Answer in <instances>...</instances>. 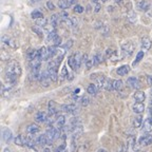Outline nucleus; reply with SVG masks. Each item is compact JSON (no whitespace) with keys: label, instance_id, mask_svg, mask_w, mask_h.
<instances>
[{"label":"nucleus","instance_id":"nucleus-1","mask_svg":"<svg viewBox=\"0 0 152 152\" xmlns=\"http://www.w3.org/2000/svg\"><path fill=\"white\" fill-rule=\"evenodd\" d=\"M21 66L15 60L10 61V64L7 66V72H5V79L7 83L14 86L16 83L17 79L21 75Z\"/></svg>","mask_w":152,"mask_h":152},{"label":"nucleus","instance_id":"nucleus-2","mask_svg":"<svg viewBox=\"0 0 152 152\" xmlns=\"http://www.w3.org/2000/svg\"><path fill=\"white\" fill-rule=\"evenodd\" d=\"M47 136L48 145H52V142L54 140H58L61 135V129H55V128H49L47 132L45 133Z\"/></svg>","mask_w":152,"mask_h":152},{"label":"nucleus","instance_id":"nucleus-3","mask_svg":"<svg viewBox=\"0 0 152 152\" xmlns=\"http://www.w3.org/2000/svg\"><path fill=\"white\" fill-rule=\"evenodd\" d=\"M134 52V45L131 41H126L121 45V53L124 57H129Z\"/></svg>","mask_w":152,"mask_h":152},{"label":"nucleus","instance_id":"nucleus-4","mask_svg":"<svg viewBox=\"0 0 152 152\" xmlns=\"http://www.w3.org/2000/svg\"><path fill=\"white\" fill-rule=\"evenodd\" d=\"M48 108H49V113H50L51 116H56L58 115V112L59 110H61V108L56 104V102L54 100H50L49 104H48Z\"/></svg>","mask_w":152,"mask_h":152},{"label":"nucleus","instance_id":"nucleus-5","mask_svg":"<svg viewBox=\"0 0 152 152\" xmlns=\"http://www.w3.org/2000/svg\"><path fill=\"white\" fill-rule=\"evenodd\" d=\"M91 78L94 79L95 85L98 88V90L104 87V83H106V77L104 75H98V74H94V75H91Z\"/></svg>","mask_w":152,"mask_h":152},{"label":"nucleus","instance_id":"nucleus-6","mask_svg":"<svg viewBox=\"0 0 152 152\" xmlns=\"http://www.w3.org/2000/svg\"><path fill=\"white\" fill-rule=\"evenodd\" d=\"M39 81H40V83L43 86V87H49V86L51 85L52 80H51V78H50V75H49L48 70L41 72L40 77H39Z\"/></svg>","mask_w":152,"mask_h":152},{"label":"nucleus","instance_id":"nucleus-7","mask_svg":"<svg viewBox=\"0 0 152 152\" xmlns=\"http://www.w3.org/2000/svg\"><path fill=\"white\" fill-rule=\"evenodd\" d=\"M127 83L130 86L131 88L135 89V90H140V87H142V85H140V81L138 80L136 77H129V78L127 79Z\"/></svg>","mask_w":152,"mask_h":152},{"label":"nucleus","instance_id":"nucleus-8","mask_svg":"<svg viewBox=\"0 0 152 152\" xmlns=\"http://www.w3.org/2000/svg\"><path fill=\"white\" fill-rule=\"evenodd\" d=\"M138 144H140V146H142V147H146V146L152 145V135L147 134V135L142 136V137L138 140Z\"/></svg>","mask_w":152,"mask_h":152},{"label":"nucleus","instance_id":"nucleus-9","mask_svg":"<svg viewBox=\"0 0 152 152\" xmlns=\"http://www.w3.org/2000/svg\"><path fill=\"white\" fill-rule=\"evenodd\" d=\"M38 57L39 59L42 61V60H49L50 59V56H49V51H48V48L42 47L38 50Z\"/></svg>","mask_w":152,"mask_h":152},{"label":"nucleus","instance_id":"nucleus-10","mask_svg":"<svg viewBox=\"0 0 152 152\" xmlns=\"http://www.w3.org/2000/svg\"><path fill=\"white\" fill-rule=\"evenodd\" d=\"M142 130L144 132H151L152 131V117H149V118H146L142 123Z\"/></svg>","mask_w":152,"mask_h":152},{"label":"nucleus","instance_id":"nucleus-11","mask_svg":"<svg viewBox=\"0 0 152 152\" xmlns=\"http://www.w3.org/2000/svg\"><path fill=\"white\" fill-rule=\"evenodd\" d=\"M1 40H2V42L4 43V45H7V47L13 48V49H16L17 48V45H16V42H15V40L12 39L11 37H9V36H7V35L2 36Z\"/></svg>","mask_w":152,"mask_h":152},{"label":"nucleus","instance_id":"nucleus-12","mask_svg":"<svg viewBox=\"0 0 152 152\" xmlns=\"http://www.w3.org/2000/svg\"><path fill=\"white\" fill-rule=\"evenodd\" d=\"M2 138L4 140V142L9 144V142H12V138H13V133L12 131L10 130V129H3L2 130Z\"/></svg>","mask_w":152,"mask_h":152},{"label":"nucleus","instance_id":"nucleus-13","mask_svg":"<svg viewBox=\"0 0 152 152\" xmlns=\"http://www.w3.org/2000/svg\"><path fill=\"white\" fill-rule=\"evenodd\" d=\"M61 110L66 113H70V114H74L77 112V107H76L75 104H62Z\"/></svg>","mask_w":152,"mask_h":152},{"label":"nucleus","instance_id":"nucleus-14","mask_svg":"<svg viewBox=\"0 0 152 152\" xmlns=\"http://www.w3.org/2000/svg\"><path fill=\"white\" fill-rule=\"evenodd\" d=\"M133 97H134L135 102H144L146 99V94L142 91H136L133 95Z\"/></svg>","mask_w":152,"mask_h":152},{"label":"nucleus","instance_id":"nucleus-15","mask_svg":"<svg viewBox=\"0 0 152 152\" xmlns=\"http://www.w3.org/2000/svg\"><path fill=\"white\" fill-rule=\"evenodd\" d=\"M26 131H28V134H37L39 131H40V127L36 125V124H31V125H28V128H26Z\"/></svg>","mask_w":152,"mask_h":152},{"label":"nucleus","instance_id":"nucleus-16","mask_svg":"<svg viewBox=\"0 0 152 152\" xmlns=\"http://www.w3.org/2000/svg\"><path fill=\"white\" fill-rule=\"evenodd\" d=\"M132 110L135 112L136 114H140L145 111V104H142V102H135V104H133Z\"/></svg>","mask_w":152,"mask_h":152},{"label":"nucleus","instance_id":"nucleus-17","mask_svg":"<svg viewBox=\"0 0 152 152\" xmlns=\"http://www.w3.org/2000/svg\"><path fill=\"white\" fill-rule=\"evenodd\" d=\"M48 117L47 114H45V112L43 111H40V112H37L35 115V121H38V123H45V121H48Z\"/></svg>","mask_w":152,"mask_h":152},{"label":"nucleus","instance_id":"nucleus-18","mask_svg":"<svg viewBox=\"0 0 152 152\" xmlns=\"http://www.w3.org/2000/svg\"><path fill=\"white\" fill-rule=\"evenodd\" d=\"M116 72H117V74H118V75L125 76V75H127L129 72H130V66H129L128 64H124V66H119Z\"/></svg>","mask_w":152,"mask_h":152},{"label":"nucleus","instance_id":"nucleus-19","mask_svg":"<svg viewBox=\"0 0 152 152\" xmlns=\"http://www.w3.org/2000/svg\"><path fill=\"white\" fill-rule=\"evenodd\" d=\"M50 78L53 83H56L58 80V69H48Z\"/></svg>","mask_w":152,"mask_h":152},{"label":"nucleus","instance_id":"nucleus-20","mask_svg":"<svg viewBox=\"0 0 152 152\" xmlns=\"http://www.w3.org/2000/svg\"><path fill=\"white\" fill-rule=\"evenodd\" d=\"M151 40H150V38L149 37H144L142 39V50H145V51H148L151 48Z\"/></svg>","mask_w":152,"mask_h":152},{"label":"nucleus","instance_id":"nucleus-21","mask_svg":"<svg viewBox=\"0 0 152 152\" xmlns=\"http://www.w3.org/2000/svg\"><path fill=\"white\" fill-rule=\"evenodd\" d=\"M74 57H75V64H76V70H78L81 66V62H83V55H81V53L77 52L76 54H74Z\"/></svg>","mask_w":152,"mask_h":152},{"label":"nucleus","instance_id":"nucleus-22","mask_svg":"<svg viewBox=\"0 0 152 152\" xmlns=\"http://www.w3.org/2000/svg\"><path fill=\"white\" fill-rule=\"evenodd\" d=\"M55 123H56V125H57V127H58V128L62 129L64 127V125H66V117H64V115H59V116L56 118Z\"/></svg>","mask_w":152,"mask_h":152},{"label":"nucleus","instance_id":"nucleus-23","mask_svg":"<svg viewBox=\"0 0 152 152\" xmlns=\"http://www.w3.org/2000/svg\"><path fill=\"white\" fill-rule=\"evenodd\" d=\"M26 55H28V58L30 61H31V60L36 59V58H39V57H38V51L35 50V49H31V50H28V52Z\"/></svg>","mask_w":152,"mask_h":152},{"label":"nucleus","instance_id":"nucleus-24","mask_svg":"<svg viewBox=\"0 0 152 152\" xmlns=\"http://www.w3.org/2000/svg\"><path fill=\"white\" fill-rule=\"evenodd\" d=\"M149 2L148 1H146V0H142V1H140V2L137 3V7L140 10V11H148L149 10Z\"/></svg>","mask_w":152,"mask_h":152},{"label":"nucleus","instance_id":"nucleus-25","mask_svg":"<svg viewBox=\"0 0 152 152\" xmlns=\"http://www.w3.org/2000/svg\"><path fill=\"white\" fill-rule=\"evenodd\" d=\"M87 92H88L90 95H95V94H97L98 88L96 87L95 83H91V85L88 86V88H87Z\"/></svg>","mask_w":152,"mask_h":152},{"label":"nucleus","instance_id":"nucleus-26","mask_svg":"<svg viewBox=\"0 0 152 152\" xmlns=\"http://www.w3.org/2000/svg\"><path fill=\"white\" fill-rule=\"evenodd\" d=\"M142 123H144V121H142V117L140 115L135 116L133 119V127L134 128H140V127L142 126Z\"/></svg>","mask_w":152,"mask_h":152},{"label":"nucleus","instance_id":"nucleus-27","mask_svg":"<svg viewBox=\"0 0 152 152\" xmlns=\"http://www.w3.org/2000/svg\"><path fill=\"white\" fill-rule=\"evenodd\" d=\"M93 61H94V66H97V64H102L104 61V57L100 53H97L96 55L93 56Z\"/></svg>","mask_w":152,"mask_h":152},{"label":"nucleus","instance_id":"nucleus-28","mask_svg":"<svg viewBox=\"0 0 152 152\" xmlns=\"http://www.w3.org/2000/svg\"><path fill=\"white\" fill-rule=\"evenodd\" d=\"M124 87V83L121 79H116V80H113V89L116 91L121 90Z\"/></svg>","mask_w":152,"mask_h":152},{"label":"nucleus","instance_id":"nucleus-29","mask_svg":"<svg viewBox=\"0 0 152 152\" xmlns=\"http://www.w3.org/2000/svg\"><path fill=\"white\" fill-rule=\"evenodd\" d=\"M37 142H38V145H40V146L48 145V140H47V136H45V134H41V135L38 137Z\"/></svg>","mask_w":152,"mask_h":152},{"label":"nucleus","instance_id":"nucleus-30","mask_svg":"<svg viewBox=\"0 0 152 152\" xmlns=\"http://www.w3.org/2000/svg\"><path fill=\"white\" fill-rule=\"evenodd\" d=\"M58 16H59L58 14H55V15H53V16L51 17V26H52L54 28H56L57 24H58V21H59V18H58Z\"/></svg>","mask_w":152,"mask_h":152},{"label":"nucleus","instance_id":"nucleus-31","mask_svg":"<svg viewBox=\"0 0 152 152\" xmlns=\"http://www.w3.org/2000/svg\"><path fill=\"white\" fill-rule=\"evenodd\" d=\"M104 89L107 91H112L114 90L113 89V80H111V79H106V83H104Z\"/></svg>","mask_w":152,"mask_h":152},{"label":"nucleus","instance_id":"nucleus-32","mask_svg":"<svg viewBox=\"0 0 152 152\" xmlns=\"http://www.w3.org/2000/svg\"><path fill=\"white\" fill-rule=\"evenodd\" d=\"M68 64H69L70 68L73 70H76V64H75V57L74 55H71L69 57V59H68Z\"/></svg>","mask_w":152,"mask_h":152},{"label":"nucleus","instance_id":"nucleus-33","mask_svg":"<svg viewBox=\"0 0 152 152\" xmlns=\"http://www.w3.org/2000/svg\"><path fill=\"white\" fill-rule=\"evenodd\" d=\"M31 16H32V18L36 19V20L41 19V18H45V17H43V14L41 12H39V11H34V12H32Z\"/></svg>","mask_w":152,"mask_h":152},{"label":"nucleus","instance_id":"nucleus-34","mask_svg":"<svg viewBox=\"0 0 152 152\" xmlns=\"http://www.w3.org/2000/svg\"><path fill=\"white\" fill-rule=\"evenodd\" d=\"M68 75H69V72L66 70V66H62V70L60 72V80H64V79L68 78Z\"/></svg>","mask_w":152,"mask_h":152},{"label":"nucleus","instance_id":"nucleus-35","mask_svg":"<svg viewBox=\"0 0 152 152\" xmlns=\"http://www.w3.org/2000/svg\"><path fill=\"white\" fill-rule=\"evenodd\" d=\"M142 57H144V52H142V51H140V52H138L137 55H136L135 60L133 61V66H135L136 64H138V62H140V60L142 59Z\"/></svg>","mask_w":152,"mask_h":152},{"label":"nucleus","instance_id":"nucleus-36","mask_svg":"<svg viewBox=\"0 0 152 152\" xmlns=\"http://www.w3.org/2000/svg\"><path fill=\"white\" fill-rule=\"evenodd\" d=\"M58 7H59L61 10H66L69 7V5H68L66 0H59V1H58Z\"/></svg>","mask_w":152,"mask_h":152},{"label":"nucleus","instance_id":"nucleus-37","mask_svg":"<svg viewBox=\"0 0 152 152\" xmlns=\"http://www.w3.org/2000/svg\"><path fill=\"white\" fill-rule=\"evenodd\" d=\"M60 43H61V37L57 35L56 37L54 38V40L52 41V45H54V47H58V45H60Z\"/></svg>","mask_w":152,"mask_h":152},{"label":"nucleus","instance_id":"nucleus-38","mask_svg":"<svg viewBox=\"0 0 152 152\" xmlns=\"http://www.w3.org/2000/svg\"><path fill=\"white\" fill-rule=\"evenodd\" d=\"M32 30H33V31L35 32V33L37 34L38 36H39V37H42V31H41L40 28H39L38 26H33V28H32Z\"/></svg>","mask_w":152,"mask_h":152},{"label":"nucleus","instance_id":"nucleus-39","mask_svg":"<svg viewBox=\"0 0 152 152\" xmlns=\"http://www.w3.org/2000/svg\"><path fill=\"white\" fill-rule=\"evenodd\" d=\"M37 26H47V19L41 18L37 20Z\"/></svg>","mask_w":152,"mask_h":152},{"label":"nucleus","instance_id":"nucleus-40","mask_svg":"<svg viewBox=\"0 0 152 152\" xmlns=\"http://www.w3.org/2000/svg\"><path fill=\"white\" fill-rule=\"evenodd\" d=\"M74 12L77 13V14H81V13L83 12V7L79 4H76L75 7H74Z\"/></svg>","mask_w":152,"mask_h":152},{"label":"nucleus","instance_id":"nucleus-41","mask_svg":"<svg viewBox=\"0 0 152 152\" xmlns=\"http://www.w3.org/2000/svg\"><path fill=\"white\" fill-rule=\"evenodd\" d=\"M64 149H66V142H62L61 145L58 146V147L56 148V150H55V152H64Z\"/></svg>","mask_w":152,"mask_h":152},{"label":"nucleus","instance_id":"nucleus-42","mask_svg":"<svg viewBox=\"0 0 152 152\" xmlns=\"http://www.w3.org/2000/svg\"><path fill=\"white\" fill-rule=\"evenodd\" d=\"M93 66H94V61H93V58H92V59H89L88 61L86 62V68H87V70H90Z\"/></svg>","mask_w":152,"mask_h":152},{"label":"nucleus","instance_id":"nucleus-43","mask_svg":"<svg viewBox=\"0 0 152 152\" xmlns=\"http://www.w3.org/2000/svg\"><path fill=\"white\" fill-rule=\"evenodd\" d=\"M80 102H81V104L83 106H87V104H89V98L88 97H81V99H80Z\"/></svg>","mask_w":152,"mask_h":152},{"label":"nucleus","instance_id":"nucleus-44","mask_svg":"<svg viewBox=\"0 0 152 152\" xmlns=\"http://www.w3.org/2000/svg\"><path fill=\"white\" fill-rule=\"evenodd\" d=\"M66 2H68V5L70 7H72L73 4H77V0H66Z\"/></svg>","mask_w":152,"mask_h":152},{"label":"nucleus","instance_id":"nucleus-45","mask_svg":"<svg viewBox=\"0 0 152 152\" xmlns=\"http://www.w3.org/2000/svg\"><path fill=\"white\" fill-rule=\"evenodd\" d=\"M47 7H48V9H49V10H54L55 9V5L53 4L52 1H48V2H47Z\"/></svg>","mask_w":152,"mask_h":152},{"label":"nucleus","instance_id":"nucleus-46","mask_svg":"<svg viewBox=\"0 0 152 152\" xmlns=\"http://www.w3.org/2000/svg\"><path fill=\"white\" fill-rule=\"evenodd\" d=\"M72 45H73V40H69L68 41V42L66 43V45H64V49H70V48L72 47Z\"/></svg>","mask_w":152,"mask_h":152},{"label":"nucleus","instance_id":"nucleus-47","mask_svg":"<svg viewBox=\"0 0 152 152\" xmlns=\"http://www.w3.org/2000/svg\"><path fill=\"white\" fill-rule=\"evenodd\" d=\"M147 83H148V86H152V76H150V75L147 76Z\"/></svg>","mask_w":152,"mask_h":152},{"label":"nucleus","instance_id":"nucleus-48","mask_svg":"<svg viewBox=\"0 0 152 152\" xmlns=\"http://www.w3.org/2000/svg\"><path fill=\"white\" fill-rule=\"evenodd\" d=\"M112 54H113V53H112V50H110V49H108L107 52H106V56H107L108 58H111Z\"/></svg>","mask_w":152,"mask_h":152},{"label":"nucleus","instance_id":"nucleus-49","mask_svg":"<svg viewBox=\"0 0 152 152\" xmlns=\"http://www.w3.org/2000/svg\"><path fill=\"white\" fill-rule=\"evenodd\" d=\"M99 10H100V4L96 3V4H95V7H94V12L95 13H98V12H99Z\"/></svg>","mask_w":152,"mask_h":152},{"label":"nucleus","instance_id":"nucleus-50","mask_svg":"<svg viewBox=\"0 0 152 152\" xmlns=\"http://www.w3.org/2000/svg\"><path fill=\"white\" fill-rule=\"evenodd\" d=\"M115 2L117 3V4H119V5H121L124 3V0H115Z\"/></svg>","mask_w":152,"mask_h":152},{"label":"nucleus","instance_id":"nucleus-51","mask_svg":"<svg viewBox=\"0 0 152 152\" xmlns=\"http://www.w3.org/2000/svg\"><path fill=\"white\" fill-rule=\"evenodd\" d=\"M79 91H80V89H76V90L75 91H74V94H78V93H79Z\"/></svg>","mask_w":152,"mask_h":152},{"label":"nucleus","instance_id":"nucleus-52","mask_svg":"<svg viewBox=\"0 0 152 152\" xmlns=\"http://www.w3.org/2000/svg\"><path fill=\"white\" fill-rule=\"evenodd\" d=\"M43 152H51V150L49 149V148H45V149H43Z\"/></svg>","mask_w":152,"mask_h":152},{"label":"nucleus","instance_id":"nucleus-53","mask_svg":"<svg viewBox=\"0 0 152 152\" xmlns=\"http://www.w3.org/2000/svg\"><path fill=\"white\" fill-rule=\"evenodd\" d=\"M149 114H150V116H152V107L149 108Z\"/></svg>","mask_w":152,"mask_h":152},{"label":"nucleus","instance_id":"nucleus-54","mask_svg":"<svg viewBox=\"0 0 152 152\" xmlns=\"http://www.w3.org/2000/svg\"><path fill=\"white\" fill-rule=\"evenodd\" d=\"M4 152H12V151H11V149H9V148H5Z\"/></svg>","mask_w":152,"mask_h":152},{"label":"nucleus","instance_id":"nucleus-55","mask_svg":"<svg viewBox=\"0 0 152 152\" xmlns=\"http://www.w3.org/2000/svg\"><path fill=\"white\" fill-rule=\"evenodd\" d=\"M97 152H107V150H104V149H99Z\"/></svg>","mask_w":152,"mask_h":152},{"label":"nucleus","instance_id":"nucleus-56","mask_svg":"<svg viewBox=\"0 0 152 152\" xmlns=\"http://www.w3.org/2000/svg\"><path fill=\"white\" fill-rule=\"evenodd\" d=\"M91 1H92V2H94L95 4H96V3H97V1H98V0H91Z\"/></svg>","mask_w":152,"mask_h":152},{"label":"nucleus","instance_id":"nucleus-57","mask_svg":"<svg viewBox=\"0 0 152 152\" xmlns=\"http://www.w3.org/2000/svg\"><path fill=\"white\" fill-rule=\"evenodd\" d=\"M102 2H106V1H108V0H102Z\"/></svg>","mask_w":152,"mask_h":152},{"label":"nucleus","instance_id":"nucleus-58","mask_svg":"<svg viewBox=\"0 0 152 152\" xmlns=\"http://www.w3.org/2000/svg\"><path fill=\"white\" fill-rule=\"evenodd\" d=\"M151 95H152V91H151Z\"/></svg>","mask_w":152,"mask_h":152},{"label":"nucleus","instance_id":"nucleus-59","mask_svg":"<svg viewBox=\"0 0 152 152\" xmlns=\"http://www.w3.org/2000/svg\"><path fill=\"white\" fill-rule=\"evenodd\" d=\"M135 152H138V151H135Z\"/></svg>","mask_w":152,"mask_h":152}]
</instances>
